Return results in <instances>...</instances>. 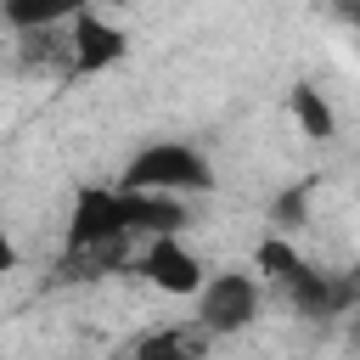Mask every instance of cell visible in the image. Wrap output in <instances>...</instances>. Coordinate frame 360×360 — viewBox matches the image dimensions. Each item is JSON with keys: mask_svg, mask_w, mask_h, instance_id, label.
Segmentation results:
<instances>
[{"mask_svg": "<svg viewBox=\"0 0 360 360\" xmlns=\"http://www.w3.org/2000/svg\"><path fill=\"white\" fill-rule=\"evenodd\" d=\"M124 236H135L129 231L124 186H79L73 191V208H68L62 248H96V242H124Z\"/></svg>", "mask_w": 360, "mask_h": 360, "instance_id": "cell-3", "label": "cell"}, {"mask_svg": "<svg viewBox=\"0 0 360 360\" xmlns=\"http://www.w3.org/2000/svg\"><path fill=\"white\" fill-rule=\"evenodd\" d=\"M17 259H22V253H17V242H11V225L0 219V276H11V270H17Z\"/></svg>", "mask_w": 360, "mask_h": 360, "instance_id": "cell-14", "label": "cell"}, {"mask_svg": "<svg viewBox=\"0 0 360 360\" xmlns=\"http://www.w3.org/2000/svg\"><path fill=\"white\" fill-rule=\"evenodd\" d=\"M118 186H129V191L202 197V191H214V163H208V152L191 146V141H146V146L118 169Z\"/></svg>", "mask_w": 360, "mask_h": 360, "instance_id": "cell-1", "label": "cell"}, {"mask_svg": "<svg viewBox=\"0 0 360 360\" xmlns=\"http://www.w3.org/2000/svg\"><path fill=\"white\" fill-rule=\"evenodd\" d=\"M349 343H354V349H360V321H349Z\"/></svg>", "mask_w": 360, "mask_h": 360, "instance_id": "cell-16", "label": "cell"}, {"mask_svg": "<svg viewBox=\"0 0 360 360\" xmlns=\"http://www.w3.org/2000/svg\"><path fill=\"white\" fill-rule=\"evenodd\" d=\"M129 270H135L141 281H152L158 292H169V298H197V292H202V281H208V276H202V259L180 242V231L146 236Z\"/></svg>", "mask_w": 360, "mask_h": 360, "instance_id": "cell-4", "label": "cell"}, {"mask_svg": "<svg viewBox=\"0 0 360 360\" xmlns=\"http://www.w3.org/2000/svg\"><path fill=\"white\" fill-rule=\"evenodd\" d=\"M73 51H68V34L62 28H28L22 34V68H51V73H68Z\"/></svg>", "mask_w": 360, "mask_h": 360, "instance_id": "cell-12", "label": "cell"}, {"mask_svg": "<svg viewBox=\"0 0 360 360\" xmlns=\"http://www.w3.org/2000/svg\"><path fill=\"white\" fill-rule=\"evenodd\" d=\"M354 270H360V259H354Z\"/></svg>", "mask_w": 360, "mask_h": 360, "instance_id": "cell-17", "label": "cell"}, {"mask_svg": "<svg viewBox=\"0 0 360 360\" xmlns=\"http://www.w3.org/2000/svg\"><path fill=\"white\" fill-rule=\"evenodd\" d=\"M84 6H90V0H0V17H6L17 34H28V28H62V22H73Z\"/></svg>", "mask_w": 360, "mask_h": 360, "instance_id": "cell-9", "label": "cell"}, {"mask_svg": "<svg viewBox=\"0 0 360 360\" xmlns=\"http://www.w3.org/2000/svg\"><path fill=\"white\" fill-rule=\"evenodd\" d=\"M259 304H264V281L248 276V270H219L202 281L197 292V321L208 338H236L259 321Z\"/></svg>", "mask_w": 360, "mask_h": 360, "instance_id": "cell-2", "label": "cell"}, {"mask_svg": "<svg viewBox=\"0 0 360 360\" xmlns=\"http://www.w3.org/2000/svg\"><path fill=\"white\" fill-rule=\"evenodd\" d=\"M124 202H129V231L135 236H163V231H186V197L174 191H129L124 186Z\"/></svg>", "mask_w": 360, "mask_h": 360, "instance_id": "cell-8", "label": "cell"}, {"mask_svg": "<svg viewBox=\"0 0 360 360\" xmlns=\"http://www.w3.org/2000/svg\"><path fill=\"white\" fill-rule=\"evenodd\" d=\"M338 17H343L349 28H360V0H338Z\"/></svg>", "mask_w": 360, "mask_h": 360, "instance_id": "cell-15", "label": "cell"}, {"mask_svg": "<svg viewBox=\"0 0 360 360\" xmlns=\"http://www.w3.org/2000/svg\"><path fill=\"white\" fill-rule=\"evenodd\" d=\"M202 349H208V332L197 315H191V326H158L129 343V354H202Z\"/></svg>", "mask_w": 360, "mask_h": 360, "instance_id": "cell-11", "label": "cell"}, {"mask_svg": "<svg viewBox=\"0 0 360 360\" xmlns=\"http://www.w3.org/2000/svg\"><path fill=\"white\" fill-rule=\"evenodd\" d=\"M68 51H73L68 79H90V73H107V68H118V62L129 56V34H124L112 17H101L96 6H84V11L68 22Z\"/></svg>", "mask_w": 360, "mask_h": 360, "instance_id": "cell-5", "label": "cell"}, {"mask_svg": "<svg viewBox=\"0 0 360 360\" xmlns=\"http://www.w3.org/2000/svg\"><path fill=\"white\" fill-rule=\"evenodd\" d=\"M315 186H321V180H298V186L276 191V197H270V225H281V231L304 225V219H309V197H315Z\"/></svg>", "mask_w": 360, "mask_h": 360, "instance_id": "cell-13", "label": "cell"}, {"mask_svg": "<svg viewBox=\"0 0 360 360\" xmlns=\"http://www.w3.org/2000/svg\"><path fill=\"white\" fill-rule=\"evenodd\" d=\"M287 112H292V124H298L309 141H332V135H338V112H332V101H326L315 84H292V90H287Z\"/></svg>", "mask_w": 360, "mask_h": 360, "instance_id": "cell-10", "label": "cell"}, {"mask_svg": "<svg viewBox=\"0 0 360 360\" xmlns=\"http://www.w3.org/2000/svg\"><path fill=\"white\" fill-rule=\"evenodd\" d=\"M281 292H287V304H292L298 315H309V321L349 315V309L360 304V270L332 276V270H321V264H309V259H304V264L281 281Z\"/></svg>", "mask_w": 360, "mask_h": 360, "instance_id": "cell-6", "label": "cell"}, {"mask_svg": "<svg viewBox=\"0 0 360 360\" xmlns=\"http://www.w3.org/2000/svg\"><path fill=\"white\" fill-rule=\"evenodd\" d=\"M129 264H135V236H124V242H96V248H62L51 281H62V287H73V281H107V276H118V270H129Z\"/></svg>", "mask_w": 360, "mask_h": 360, "instance_id": "cell-7", "label": "cell"}]
</instances>
